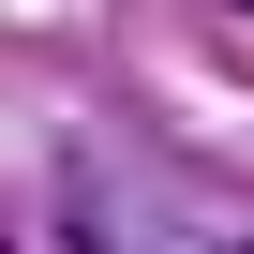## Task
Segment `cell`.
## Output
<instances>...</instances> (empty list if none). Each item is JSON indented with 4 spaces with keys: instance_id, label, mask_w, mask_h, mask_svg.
<instances>
[{
    "instance_id": "2",
    "label": "cell",
    "mask_w": 254,
    "mask_h": 254,
    "mask_svg": "<svg viewBox=\"0 0 254 254\" xmlns=\"http://www.w3.org/2000/svg\"><path fill=\"white\" fill-rule=\"evenodd\" d=\"M224 15H254V0H224Z\"/></svg>"
},
{
    "instance_id": "1",
    "label": "cell",
    "mask_w": 254,
    "mask_h": 254,
    "mask_svg": "<svg viewBox=\"0 0 254 254\" xmlns=\"http://www.w3.org/2000/svg\"><path fill=\"white\" fill-rule=\"evenodd\" d=\"M45 209H60V254H254V194L150 135H75Z\"/></svg>"
}]
</instances>
